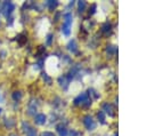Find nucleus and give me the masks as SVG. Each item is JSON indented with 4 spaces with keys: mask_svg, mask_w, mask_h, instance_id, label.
<instances>
[{
    "mask_svg": "<svg viewBox=\"0 0 146 136\" xmlns=\"http://www.w3.org/2000/svg\"><path fill=\"white\" fill-rule=\"evenodd\" d=\"M14 9H15V5L13 2H10V1H6V2H3L2 7H1V13L8 18L11 15Z\"/></svg>",
    "mask_w": 146,
    "mask_h": 136,
    "instance_id": "nucleus-1",
    "label": "nucleus"
},
{
    "mask_svg": "<svg viewBox=\"0 0 146 136\" xmlns=\"http://www.w3.org/2000/svg\"><path fill=\"white\" fill-rule=\"evenodd\" d=\"M35 123H38V125H42V123H44L46 122V117H44V114H38V115H35Z\"/></svg>",
    "mask_w": 146,
    "mask_h": 136,
    "instance_id": "nucleus-2",
    "label": "nucleus"
},
{
    "mask_svg": "<svg viewBox=\"0 0 146 136\" xmlns=\"http://www.w3.org/2000/svg\"><path fill=\"white\" fill-rule=\"evenodd\" d=\"M84 123H86V126H87V128H94L95 127V125H94V121H92V119L91 118H89V117H87L86 118V120H84Z\"/></svg>",
    "mask_w": 146,
    "mask_h": 136,
    "instance_id": "nucleus-3",
    "label": "nucleus"
},
{
    "mask_svg": "<svg viewBox=\"0 0 146 136\" xmlns=\"http://www.w3.org/2000/svg\"><path fill=\"white\" fill-rule=\"evenodd\" d=\"M21 97H22V94H21L19 91H14V94H13V98H14V101H19Z\"/></svg>",
    "mask_w": 146,
    "mask_h": 136,
    "instance_id": "nucleus-4",
    "label": "nucleus"
},
{
    "mask_svg": "<svg viewBox=\"0 0 146 136\" xmlns=\"http://www.w3.org/2000/svg\"><path fill=\"white\" fill-rule=\"evenodd\" d=\"M26 135L27 136H36V131L34 128H30V130L26 133Z\"/></svg>",
    "mask_w": 146,
    "mask_h": 136,
    "instance_id": "nucleus-5",
    "label": "nucleus"
},
{
    "mask_svg": "<svg viewBox=\"0 0 146 136\" xmlns=\"http://www.w3.org/2000/svg\"><path fill=\"white\" fill-rule=\"evenodd\" d=\"M41 136H55V135L52 133H50V131H44V133H42Z\"/></svg>",
    "mask_w": 146,
    "mask_h": 136,
    "instance_id": "nucleus-6",
    "label": "nucleus"
},
{
    "mask_svg": "<svg viewBox=\"0 0 146 136\" xmlns=\"http://www.w3.org/2000/svg\"><path fill=\"white\" fill-rule=\"evenodd\" d=\"M1 101H2V97H1V95H0V102H1Z\"/></svg>",
    "mask_w": 146,
    "mask_h": 136,
    "instance_id": "nucleus-7",
    "label": "nucleus"
},
{
    "mask_svg": "<svg viewBox=\"0 0 146 136\" xmlns=\"http://www.w3.org/2000/svg\"><path fill=\"white\" fill-rule=\"evenodd\" d=\"M11 136H17V135H11Z\"/></svg>",
    "mask_w": 146,
    "mask_h": 136,
    "instance_id": "nucleus-8",
    "label": "nucleus"
},
{
    "mask_svg": "<svg viewBox=\"0 0 146 136\" xmlns=\"http://www.w3.org/2000/svg\"><path fill=\"white\" fill-rule=\"evenodd\" d=\"M1 111H2V110H1V109H0V113H1Z\"/></svg>",
    "mask_w": 146,
    "mask_h": 136,
    "instance_id": "nucleus-9",
    "label": "nucleus"
}]
</instances>
